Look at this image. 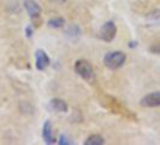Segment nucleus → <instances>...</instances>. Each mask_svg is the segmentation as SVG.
Listing matches in <instances>:
<instances>
[{"label":"nucleus","instance_id":"nucleus-7","mask_svg":"<svg viewBox=\"0 0 160 145\" xmlns=\"http://www.w3.org/2000/svg\"><path fill=\"white\" fill-rule=\"evenodd\" d=\"M48 108H49V110L56 111V113H66L69 110L68 103L65 100H63V99H60V98L52 99L49 102V104H48Z\"/></svg>","mask_w":160,"mask_h":145},{"label":"nucleus","instance_id":"nucleus-13","mask_svg":"<svg viewBox=\"0 0 160 145\" xmlns=\"http://www.w3.org/2000/svg\"><path fill=\"white\" fill-rule=\"evenodd\" d=\"M149 51L154 55H160V42H155L149 47Z\"/></svg>","mask_w":160,"mask_h":145},{"label":"nucleus","instance_id":"nucleus-12","mask_svg":"<svg viewBox=\"0 0 160 145\" xmlns=\"http://www.w3.org/2000/svg\"><path fill=\"white\" fill-rule=\"evenodd\" d=\"M47 24H48V27H51V28L58 29V28H62V27H64L65 21H64V18H62V17H56V18H52V19H49Z\"/></svg>","mask_w":160,"mask_h":145},{"label":"nucleus","instance_id":"nucleus-2","mask_svg":"<svg viewBox=\"0 0 160 145\" xmlns=\"http://www.w3.org/2000/svg\"><path fill=\"white\" fill-rule=\"evenodd\" d=\"M75 72H77V75L80 78H82L83 80H86L89 83L95 82V72L88 61H84V59L77 61L75 63Z\"/></svg>","mask_w":160,"mask_h":145},{"label":"nucleus","instance_id":"nucleus-11","mask_svg":"<svg viewBox=\"0 0 160 145\" xmlns=\"http://www.w3.org/2000/svg\"><path fill=\"white\" fill-rule=\"evenodd\" d=\"M66 35H68V38H70L71 40H76L77 38L81 36L80 27H78V25H71V27H69L68 30H66Z\"/></svg>","mask_w":160,"mask_h":145},{"label":"nucleus","instance_id":"nucleus-16","mask_svg":"<svg viewBox=\"0 0 160 145\" xmlns=\"http://www.w3.org/2000/svg\"><path fill=\"white\" fill-rule=\"evenodd\" d=\"M51 1H53V3H65L66 0H51Z\"/></svg>","mask_w":160,"mask_h":145},{"label":"nucleus","instance_id":"nucleus-5","mask_svg":"<svg viewBox=\"0 0 160 145\" xmlns=\"http://www.w3.org/2000/svg\"><path fill=\"white\" fill-rule=\"evenodd\" d=\"M51 63L48 55L43 50H36L35 52V65L38 68V70L43 72L45 69H47L48 65Z\"/></svg>","mask_w":160,"mask_h":145},{"label":"nucleus","instance_id":"nucleus-15","mask_svg":"<svg viewBox=\"0 0 160 145\" xmlns=\"http://www.w3.org/2000/svg\"><path fill=\"white\" fill-rule=\"evenodd\" d=\"M25 34H27V36H28V38H32V28L30 27V25H28V27L25 28Z\"/></svg>","mask_w":160,"mask_h":145},{"label":"nucleus","instance_id":"nucleus-1","mask_svg":"<svg viewBox=\"0 0 160 145\" xmlns=\"http://www.w3.org/2000/svg\"><path fill=\"white\" fill-rule=\"evenodd\" d=\"M127 61V56L122 51H111L107 52L104 57V64L110 70H117L122 68Z\"/></svg>","mask_w":160,"mask_h":145},{"label":"nucleus","instance_id":"nucleus-3","mask_svg":"<svg viewBox=\"0 0 160 145\" xmlns=\"http://www.w3.org/2000/svg\"><path fill=\"white\" fill-rule=\"evenodd\" d=\"M116 34H117V27L112 21L106 22L100 29V38L106 42L113 41V39L116 38Z\"/></svg>","mask_w":160,"mask_h":145},{"label":"nucleus","instance_id":"nucleus-10","mask_svg":"<svg viewBox=\"0 0 160 145\" xmlns=\"http://www.w3.org/2000/svg\"><path fill=\"white\" fill-rule=\"evenodd\" d=\"M104 143V137H101L100 134H93L87 138V140L84 142V145H102Z\"/></svg>","mask_w":160,"mask_h":145},{"label":"nucleus","instance_id":"nucleus-9","mask_svg":"<svg viewBox=\"0 0 160 145\" xmlns=\"http://www.w3.org/2000/svg\"><path fill=\"white\" fill-rule=\"evenodd\" d=\"M146 22L149 25H160V10H153L147 16H146Z\"/></svg>","mask_w":160,"mask_h":145},{"label":"nucleus","instance_id":"nucleus-4","mask_svg":"<svg viewBox=\"0 0 160 145\" xmlns=\"http://www.w3.org/2000/svg\"><path fill=\"white\" fill-rule=\"evenodd\" d=\"M140 105L143 108H158L160 106V92H153L144 96L140 100Z\"/></svg>","mask_w":160,"mask_h":145},{"label":"nucleus","instance_id":"nucleus-14","mask_svg":"<svg viewBox=\"0 0 160 145\" xmlns=\"http://www.w3.org/2000/svg\"><path fill=\"white\" fill-rule=\"evenodd\" d=\"M70 139L66 137V136H60V139H59V142H58V144L60 145H70V144H73V142H69Z\"/></svg>","mask_w":160,"mask_h":145},{"label":"nucleus","instance_id":"nucleus-6","mask_svg":"<svg viewBox=\"0 0 160 145\" xmlns=\"http://www.w3.org/2000/svg\"><path fill=\"white\" fill-rule=\"evenodd\" d=\"M24 8L32 19H38L41 15V8L35 0H24Z\"/></svg>","mask_w":160,"mask_h":145},{"label":"nucleus","instance_id":"nucleus-8","mask_svg":"<svg viewBox=\"0 0 160 145\" xmlns=\"http://www.w3.org/2000/svg\"><path fill=\"white\" fill-rule=\"evenodd\" d=\"M42 138L45 140V143L47 144H54L56 143V137L53 134V128H52V123L51 121H46L43 123V127H42Z\"/></svg>","mask_w":160,"mask_h":145}]
</instances>
